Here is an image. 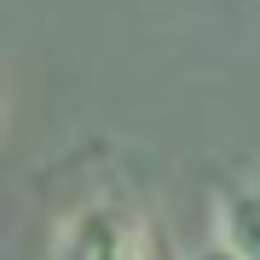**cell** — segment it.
I'll list each match as a JSON object with an SVG mask.
<instances>
[{"mask_svg": "<svg viewBox=\"0 0 260 260\" xmlns=\"http://www.w3.org/2000/svg\"><path fill=\"white\" fill-rule=\"evenodd\" d=\"M58 260H133V237L110 214H75L58 232Z\"/></svg>", "mask_w": 260, "mask_h": 260, "instance_id": "obj_1", "label": "cell"}, {"mask_svg": "<svg viewBox=\"0 0 260 260\" xmlns=\"http://www.w3.org/2000/svg\"><path fill=\"white\" fill-rule=\"evenodd\" d=\"M220 225H225V249H237L243 260H260V197H220Z\"/></svg>", "mask_w": 260, "mask_h": 260, "instance_id": "obj_2", "label": "cell"}, {"mask_svg": "<svg viewBox=\"0 0 260 260\" xmlns=\"http://www.w3.org/2000/svg\"><path fill=\"white\" fill-rule=\"evenodd\" d=\"M197 260H243V254H237V249H225V243H214V249H203Z\"/></svg>", "mask_w": 260, "mask_h": 260, "instance_id": "obj_3", "label": "cell"}]
</instances>
